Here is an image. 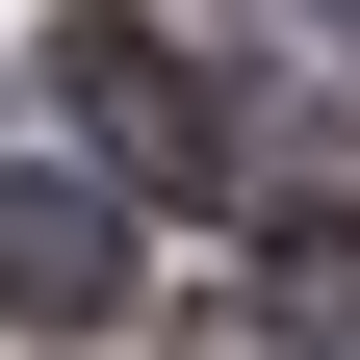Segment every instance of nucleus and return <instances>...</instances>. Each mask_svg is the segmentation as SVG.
Instances as JSON below:
<instances>
[{
  "instance_id": "1",
  "label": "nucleus",
  "mask_w": 360,
  "mask_h": 360,
  "mask_svg": "<svg viewBox=\"0 0 360 360\" xmlns=\"http://www.w3.org/2000/svg\"><path fill=\"white\" fill-rule=\"evenodd\" d=\"M52 103H77V155H103V180H155V206H206V180H232V77L180 52V26H129V0L52 52Z\"/></svg>"
},
{
  "instance_id": "2",
  "label": "nucleus",
  "mask_w": 360,
  "mask_h": 360,
  "mask_svg": "<svg viewBox=\"0 0 360 360\" xmlns=\"http://www.w3.org/2000/svg\"><path fill=\"white\" fill-rule=\"evenodd\" d=\"M0 309H26V335H129V206H103V155H0Z\"/></svg>"
},
{
  "instance_id": "3",
  "label": "nucleus",
  "mask_w": 360,
  "mask_h": 360,
  "mask_svg": "<svg viewBox=\"0 0 360 360\" xmlns=\"http://www.w3.org/2000/svg\"><path fill=\"white\" fill-rule=\"evenodd\" d=\"M257 309H283L309 360H360V206H283V232H257Z\"/></svg>"
}]
</instances>
